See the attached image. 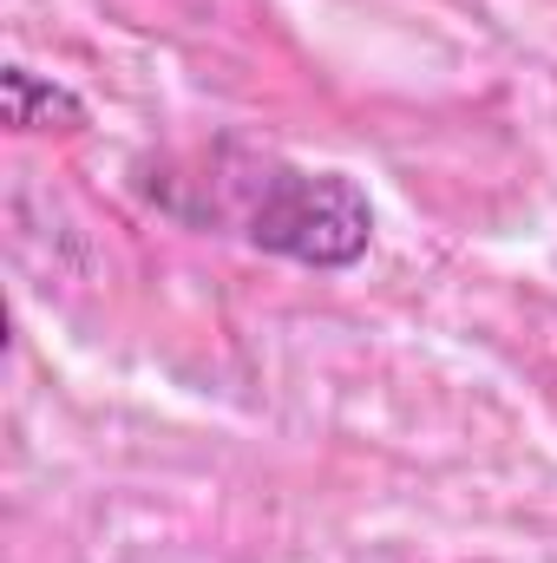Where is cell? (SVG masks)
<instances>
[{
	"label": "cell",
	"mask_w": 557,
	"mask_h": 563,
	"mask_svg": "<svg viewBox=\"0 0 557 563\" xmlns=\"http://www.w3.org/2000/svg\"><path fill=\"white\" fill-rule=\"evenodd\" d=\"M230 217L256 250L302 269H354L374 243V203L348 170H302L282 157H243Z\"/></svg>",
	"instance_id": "cell-1"
},
{
	"label": "cell",
	"mask_w": 557,
	"mask_h": 563,
	"mask_svg": "<svg viewBox=\"0 0 557 563\" xmlns=\"http://www.w3.org/2000/svg\"><path fill=\"white\" fill-rule=\"evenodd\" d=\"M0 99H7V125L13 132H73L86 119V106L66 86L40 79L33 66H7L0 73Z\"/></svg>",
	"instance_id": "cell-2"
}]
</instances>
